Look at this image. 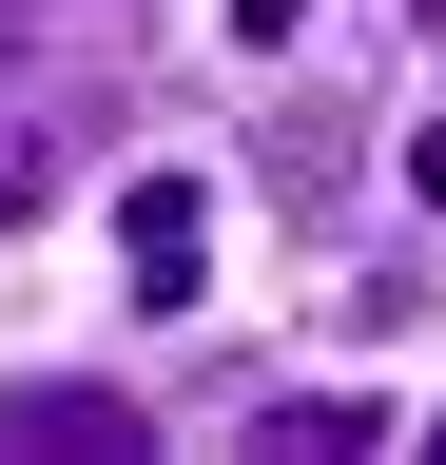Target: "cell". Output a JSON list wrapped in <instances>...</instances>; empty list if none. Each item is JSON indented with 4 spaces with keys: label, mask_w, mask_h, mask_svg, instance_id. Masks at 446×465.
Segmentation results:
<instances>
[{
    "label": "cell",
    "mask_w": 446,
    "mask_h": 465,
    "mask_svg": "<svg viewBox=\"0 0 446 465\" xmlns=\"http://www.w3.org/2000/svg\"><path fill=\"white\" fill-rule=\"evenodd\" d=\"M0 446H39V465H136L155 427H136L117 388H20V407H0Z\"/></svg>",
    "instance_id": "cell-2"
},
{
    "label": "cell",
    "mask_w": 446,
    "mask_h": 465,
    "mask_svg": "<svg viewBox=\"0 0 446 465\" xmlns=\"http://www.w3.org/2000/svg\"><path fill=\"white\" fill-rule=\"evenodd\" d=\"M408 194H427V213H446V116H427V136H408Z\"/></svg>",
    "instance_id": "cell-6"
},
{
    "label": "cell",
    "mask_w": 446,
    "mask_h": 465,
    "mask_svg": "<svg viewBox=\"0 0 446 465\" xmlns=\"http://www.w3.org/2000/svg\"><path fill=\"white\" fill-rule=\"evenodd\" d=\"M233 39H253V58H272V39H311V0H233Z\"/></svg>",
    "instance_id": "cell-5"
},
{
    "label": "cell",
    "mask_w": 446,
    "mask_h": 465,
    "mask_svg": "<svg viewBox=\"0 0 446 465\" xmlns=\"http://www.w3.org/2000/svg\"><path fill=\"white\" fill-rule=\"evenodd\" d=\"M408 20H427V39H446V0H408Z\"/></svg>",
    "instance_id": "cell-7"
},
{
    "label": "cell",
    "mask_w": 446,
    "mask_h": 465,
    "mask_svg": "<svg viewBox=\"0 0 446 465\" xmlns=\"http://www.w3.org/2000/svg\"><path fill=\"white\" fill-rule=\"evenodd\" d=\"M117 272H136V311H194L213 291V194L194 174H136L117 194Z\"/></svg>",
    "instance_id": "cell-1"
},
{
    "label": "cell",
    "mask_w": 446,
    "mask_h": 465,
    "mask_svg": "<svg viewBox=\"0 0 446 465\" xmlns=\"http://www.w3.org/2000/svg\"><path fill=\"white\" fill-rule=\"evenodd\" d=\"M253 446H272V465H350V446H388V427H369V407H311V388H292V407H253Z\"/></svg>",
    "instance_id": "cell-3"
},
{
    "label": "cell",
    "mask_w": 446,
    "mask_h": 465,
    "mask_svg": "<svg viewBox=\"0 0 446 465\" xmlns=\"http://www.w3.org/2000/svg\"><path fill=\"white\" fill-rule=\"evenodd\" d=\"M39 194H59V136H0V232H20Z\"/></svg>",
    "instance_id": "cell-4"
}]
</instances>
